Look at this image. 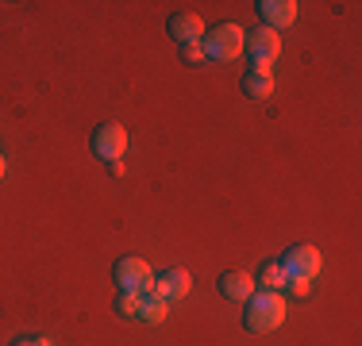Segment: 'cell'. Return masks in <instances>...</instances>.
Segmentation results:
<instances>
[{"label":"cell","instance_id":"cell-10","mask_svg":"<svg viewBox=\"0 0 362 346\" xmlns=\"http://www.w3.org/2000/svg\"><path fill=\"white\" fill-rule=\"evenodd\" d=\"M220 292L228 300H251L255 292H258V285H255V273H247V270H228V273H220Z\"/></svg>","mask_w":362,"mask_h":346},{"label":"cell","instance_id":"cell-9","mask_svg":"<svg viewBox=\"0 0 362 346\" xmlns=\"http://www.w3.org/2000/svg\"><path fill=\"white\" fill-rule=\"evenodd\" d=\"M170 39L177 42V47H193V42L204 39V20L193 12H177L170 16Z\"/></svg>","mask_w":362,"mask_h":346},{"label":"cell","instance_id":"cell-15","mask_svg":"<svg viewBox=\"0 0 362 346\" xmlns=\"http://www.w3.org/2000/svg\"><path fill=\"white\" fill-rule=\"evenodd\" d=\"M286 289L293 292V297H308V289H313V281H305V277H289Z\"/></svg>","mask_w":362,"mask_h":346},{"label":"cell","instance_id":"cell-17","mask_svg":"<svg viewBox=\"0 0 362 346\" xmlns=\"http://www.w3.org/2000/svg\"><path fill=\"white\" fill-rule=\"evenodd\" d=\"M16 346H50V339L47 335H28V339H20Z\"/></svg>","mask_w":362,"mask_h":346},{"label":"cell","instance_id":"cell-11","mask_svg":"<svg viewBox=\"0 0 362 346\" xmlns=\"http://www.w3.org/2000/svg\"><path fill=\"white\" fill-rule=\"evenodd\" d=\"M239 89L247 93L251 100H270L274 97V73H258V69H247Z\"/></svg>","mask_w":362,"mask_h":346},{"label":"cell","instance_id":"cell-13","mask_svg":"<svg viewBox=\"0 0 362 346\" xmlns=\"http://www.w3.org/2000/svg\"><path fill=\"white\" fill-rule=\"evenodd\" d=\"M170 316V304L166 300H158L154 292H143V308H139V319L143 323H166Z\"/></svg>","mask_w":362,"mask_h":346},{"label":"cell","instance_id":"cell-5","mask_svg":"<svg viewBox=\"0 0 362 346\" xmlns=\"http://www.w3.org/2000/svg\"><path fill=\"white\" fill-rule=\"evenodd\" d=\"M320 250L308 246V242H300V246H289L286 254H281V270L286 277H305V281H313L316 273H320Z\"/></svg>","mask_w":362,"mask_h":346},{"label":"cell","instance_id":"cell-14","mask_svg":"<svg viewBox=\"0 0 362 346\" xmlns=\"http://www.w3.org/2000/svg\"><path fill=\"white\" fill-rule=\"evenodd\" d=\"M139 308H143V292H119V297H116V311H119V316L139 319Z\"/></svg>","mask_w":362,"mask_h":346},{"label":"cell","instance_id":"cell-1","mask_svg":"<svg viewBox=\"0 0 362 346\" xmlns=\"http://www.w3.org/2000/svg\"><path fill=\"white\" fill-rule=\"evenodd\" d=\"M286 323V300L281 292H255L247 300V311H243V327L255 335H270Z\"/></svg>","mask_w":362,"mask_h":346},{"label":"cell","instance_id":"cell-3","mask_svg":"<svg viewBox=\"0 0 362 346\" xmlns=\"http://www.w3.org/2000/svg\"><path fill=\"white\" fill-rule=\"evenodd\" d=\"M201 47H204V58H212V62H235V58L243 54V28L220 23V28L204 31Z\"/></svg>","mask_w":362,"mask_h":346},{"label":"cell","instance_id":"cell-8","mask_svg":"<svg viewBox=\"0 0 362 346\" xmlns=\"http://www.w3.org/2000/svg\"><path fill=\"white\" fill-rule=\"evenodd\" d=\"M189 289H193V277H189L185 270H166V273H158L151 281V292L158 300H166V304L170 300H185Z\"/></svg>","mask_w":362,"mask_h":346},{"label":"cell","instance_id":"cell-7","mask_svg":"<svg viewBox=\"0 0 362 346\" xmlns=\"http://www.w3.org/2000/svg\"><path fill=\"white\" fill-rule=\"evenodd\" d=\"M258 20L270 31H286L289 23H297V0H258Z\"/></svg>","mask_w":362,"mask_h":346},{"label":"cell","instance_id":"cell-16","mask_svg":"<svg viewBox=\"0 0 362 346\" xmlns=\"http://www.w3.org/2000/svg\"><path fill=\"white\" fill-rule=\"evenodd\" d=\"M181 58H185V62H204V47H201V42H193V47H181Z\"/></svg>","mask_w":362,"mask_h":346},{"label":"cell","instance_id":"cell-6","mask_svg":"<svg viewBox=\"0 0 362 346\" xmlns=\"http://www.w3.org/2000/svg\"><path fill=\"white\" fill-rule=\"evenodd\" d=\"M89 146H93V154H97V158L119 162V158H124V150H127V131L119 124H100L97 131H93Z\"/></svg>","mask_w":362,"mask_h":346},{"label":"cell","instance_id":"cell-18","mask_svg":"<svg viewBox=\"0 0 362 346\" xmlns=\"http://www.w3.org/2000/svg\"><path fill=\"white\" fill-rule=\"evenodd\" d=\"M4 173H8V162H4V154H0V181H4Z\"/></svg>","mask_w":362,"mask_h":346},{"label":"cell","instance_id":"cell-12","mask_svg":"<svg viewBox=\"0 0 362 346\" xmlns=\"http://www.w3.org/2000/svg\"><path fill=\"white\" fill-rule=\"evenodd\" d=\"M255 285L262 292H281L289 285V277H286V270H281V262H262L258 273H255Z\"/></svg>","mask_w":362,"mask_h":346},{"label":"cell","instance_id":"cell-2","mask_svg":"<svg viewBox=\"0 0 362 346\" xmlns=\"http://www.w3.org/2000/svg\"><path fill=\"white\" fill-rule=\"evenodd\" d=\"M243 50H247V58H251V69L270 73L281 58V39H278V31H270V28H255V31H243Z\"/></svg>","mask_w":362,"mask_h":346},{"label":"cell","instance_id":"cell-4","mask_svg":"<svg viewBox=\"0 0 362 346\" xmlns=\"http://www.w3.org/2000/svg\"><path fill=\"white\" fill-rule=\"evenodd\" d=\"M112 277H116L119 292H151V281H154L151 266H146L143 258H119Z\"/></svg>","mask_w":362,"mask_h":346}]
</instances>
